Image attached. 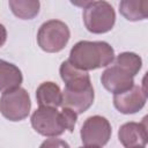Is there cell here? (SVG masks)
I'll return each instance as SVG.
<instances>
[{
    "instance_id": "cell-15",
    "label": "cell",
    "mask_w": 148,
    "mask_h": 148,
    "mask_svg": "<svg viewBox=\"0 0 148 148\" xmlns=\"http://www.w3.org/2000/svg\"><path fill=\"white\" fill-rule=\"evenodd\" d=\"M8 3L14 15L22 20H31L39 12V1L36 0H28V1L12 0Z\"/></svg>"
},
{
    "instance_id": "cell-6",
    "label": "cell",
    "mask_w": 148,
    "mask_h": 148,
    "mask_svg": "<svg viewBox=\"0 0 148 148\" xmlns=\"http://www.w3.org/2000/svg\"><path fill=\"white\" fill-rule=\"evenodd\" d=\"M34 130L44 136H58L65 132L61 113L54 108L39 106L31 114Z\"/></svg>"
},
{
    "instance_id": "cell-13",
    "label": "cell",
    "mask_w": 148,
    "mask_h": 148,
    "mask_svg": "<svg viewBox=\"0 0 148 148\" xmlns=\"http://www.w3.org/2000/svg\"><path fill=\"white\" fill-rule=\"evenodd\" d=\"M23 76L18 67L0 59V91H7L18 88Z\"/></svg>"
},
{
    "instance_id": "cell-16",
    "label": "cell",
    "mask_w": 148,
    "mask_h": 148,
    "mask_svg": "<svg viewBox=\"0 0 148 148\" xmlns=\"http://www.w3.org/2000/svg\"><path fill=\"white\" fill-rule=\"evenodd\" d=\"M61 113V118H62V123L66 130H68L69 132L74 131V126L76 124V119H77V114L67 108H62V110L60 111Z\"/></svg>"
},
{
    "instance_id": "cell-12",
    "label": "cell",
    "mask_w": 148,
    "mask_h": 148,
    "mask_svg": "<svg viewBox=\"0 0 148 148\" xmlns=\"http://www.w3.org/2000/svg\"><path fill=\"white\" fill-rule=\"evenodd\" d=\"M36 98L39 106L54 108L61 106L62 92L54 82H43L36 91Z\"/></svg>"
},
{
    "instance_id": "cell-2",
    "label": "cell",
    "mask_w": 148,
    "mask_h": 148,
    "mask_svg": "<svg viewBox=\"0 0 148 148\" xmlns=\"http://www.w3.org/2000/svg\"><path fill=\"white\" fill-rule=\"evenodd\" d=\"M114 59V51L106 42H77L69 52L67 60L81 71H91L110 65Z\"/></svg>"
},
{
    "instance_id": "cell-10",
    "label": "cell",
    "mask_w": 148,
    "mask_h": 148,
    "mask_svg": "<svg viewBox=\"0 0 148 148\" xmlns=\"http://www.w3.org/2000/svg\"><path fill=\"white\" fill-rule=\"evenodd\" d=\"M94 89L92 86L83 90H68L64 89L62 91V102L61 106L73 110L76 114L83 113L87 111L94 103Z\"/></svg>"
},
{
    "instance_id": "cell-19",
    "label": "cell",
    "mask_w": 148,
    "mask_h": 148,
    "mask_svg": "<svg viewBox=\"0 0 148 148\" xmlns=\"http://www.w3.org/2000/svg\"><path fill=\"white\" fill-rule=\"evenodd\" d=\"M80 148H101V147H95V146H82Z\"/></svg>"
},
{
    "instance_id": "cell-9",
    "label": "cell",
    "mask_w": 148,
    "mask_h": 148,
    "mask_svg": "<svg viewBox=\"0 0 148 148\" xmlns=\"http://www.w3.org/2000/svg\"><path fill=\"white\" fill-rule=\"evenodd\" d=\"M118 138L125 148H145L148 138L146 118L142 123L130 121L121 125L118 132Z\"/></svg>"
},
{
    "instance_id": "cell-3",
    "label": "cell",
    "mask_w": 148,
    "mask_h": 148,
    "mask_svg": "<svg viewBox=\"0 0 148 148\" xmlns=\"http://www.w3.org/2000/svg\"><path fill=\"white\" fill-rule=\"evenodd\" d=\"M82 16L87 30L92 34H104L110 31L116 21L114 9L106 1L84 2Z\"/></svg>"
},
{
    "instance_id": "cell-18",
    "label": "cell",
    "mask_w": 148,
    "mask_h": 148,
    "mask_svg": "<svg viewBox=\"0 0 148 148\" xmlns=\"http://www.w3.org/2000/svg\"><path fill=\"white\" fill-rule=\"evenodd\" d=\"M6 39H7V30H6V28L0 23V47L6 43Z\"/></svg>"
},
{
    "instance_id": "cell-11",
    "label": "cell",
    "mask_w": 148,
    "mask_h": 148,
    "mask_svg": "<svg viewBox=\"0 0 148 148\" xmlns=\"http://www.w3.org/2000/svg\"><path fill=\"white\" fill-rule=\"evenodd\" d=\"M60 76L65 82V89L83 90L91 87L90 76L86 71H81L72 66L67 60L60 66Z\"/></svg>"
},
{
    "instance_id": "cell-8",
    "label": "cell",
    "mask_w": 148,
    "mask_h": 148,
    "mask_svg": "<svg viewBox=\"0 0 148 148\" xmlns=\"http://www.w3.org/2000/svg\"><path fill=\"white\" fill-rule=\"evenodd\" d=\"M146 99H147L146 90L139 86H133L131 89L124 92L113 95L114 108L119 112L125 114L135 113L139 110H141L146 104Z\"/></svg>"
},
{
    "instance_id": "cell-14",
    "label": "cell",
    "mask_w": 148,
    "mask_h": 148,
    "mask_svg": "<svg viewBox=\"0 0 148 148\" xmlns=\"http://www.w3.org/2000/svg\"><path fill=\"white\" fill-rule=\"evenodd\" d=\"M120 14L128 21H139L145 20L148 16V1H131L124 0L119 3Z\"/></svg>"
},
{
    "instance_id": "cell-4",
    "label": "cell",
    "mask_w": 148,
    "mask_h": 148,
    "mask_svg": "<svg viewBox=\"0 0 148 148\" xmlns=\"http://www.w3.org/2000/svg\"><path fill=\"white\" fill-rule=\"evenodd\" d=\"M71 37L67 24L59 20H50L44 22L37 34V43L39 47L49 53L61 51L68 43Z\"/></svg>"
},
{
    "instance_id": "cell-1",
    "label": "cell",
    "mask_w": 148,
    "mask_h": 148,
    "mask_svg": "<svg viewBox=\"0 0 148 148\" xmlns=\"http://www.w3.org/2000/svg\"><path fill=\"white\" fill-rule=\"evenodd\" d=\"M113 61V65L102 73L101 81L106 90L113 94L124 92L134 86V76L139 73L142 60L136 53L123 52Z\"/></svg>"
},
{
    "instance_id": "cell-5",
    "label": "cell",
    "mask_w": 148,
    "mask_h": 148,
    "mask_svg": "<svg viewBox=\"0 0 148 148\" xmlns=\"http://www.w3.org/2000/svg\"><path fill=\"white\" fill-rule=\"evenodd\" d=\"M30 108L29 94L21 87L5 91L0 98V112L10 121H20L27 118Z\"/></svg>"
},
{
    "instance_id": "cell-17",
    "label": "cell",
    "mask_w": 148,
    "mask_h": 148,
    "mask_svg": "<svg viewBox=\"0 0 148 148\" xmlns=\"http://www.w3.org/2000/svg\"><path fill=\"white\" fill-rule=\"evenodd\" d=\"M39 148H69V145L61 139L51 138V139H46L40 145Z\"/></svg>"
},
{
    "instance_id": "cell-7",
    "label": "cell",
    "mask_w": 148,
    "mask_h": 148,
    "mask_svg": "<svg viewBox=\"0 0 148 148\" xmlns=\"http://www.w3.org/2000/svg\"><path fill=\"white\" fill-rule=\"evenodd\" d=\"M111 133V125L106 118L102 116H92L86 119L80 134L84 146L103 147L109 142Z\"/></svg>"
}]
</instances>
